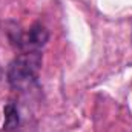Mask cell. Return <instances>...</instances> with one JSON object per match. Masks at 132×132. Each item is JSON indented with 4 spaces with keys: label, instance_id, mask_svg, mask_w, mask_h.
<instances>
[{
    "label": "cell",
    "instance_id": "6da1fadb",
    "mask_svg": "<svg viewBox=\"0 0 132 132\" xmlns=\"http://www.w3.org/2000/svg\"><path fill=\"white\" fill-rule=\"evenodd\" d=\"M42 68V52L37 51H25L19 54L8 68L6 77L9 85L14 89L26 91L34 86L38 80V72Z\"/></svg>",
    "mask_w": 132,
    "mask_h": 132
},
{
    "label": "cell",
    "instance_id": "7a4b0ae2",
    "mask_svg": "<svg viewBox=\"0 0 132 132\" xmlns=\"http://www.w3.org/2000/svg\"><path fill=\"white\" fill-rule=\"evenodd\" d=\"M48 40H49V32L42 23H34L26 32H19L17 37L12 38V42L19 48L26 49V51L40 49L43 45H46Z\"/></svg>",
    "mask_w": 132,
    "mask_h": 132
},
{
    "label": "cell",
    "instance_id": "3957f363",
    "mask_svg": "<svg viewBox=\"0 0 132 132\" xmlns=\"http://www.w3.org/2000/svg\"><path fill=\"white\" fill-rule=\"evenodd\" d=\"M5 114V123H3V131L12 132L19 128L20 123V115H19V109L15 108L14 103H8L3 109Z\"/></svg>",
    "mask_w": 132,
    "mask_h": 132
}]
</instances>
